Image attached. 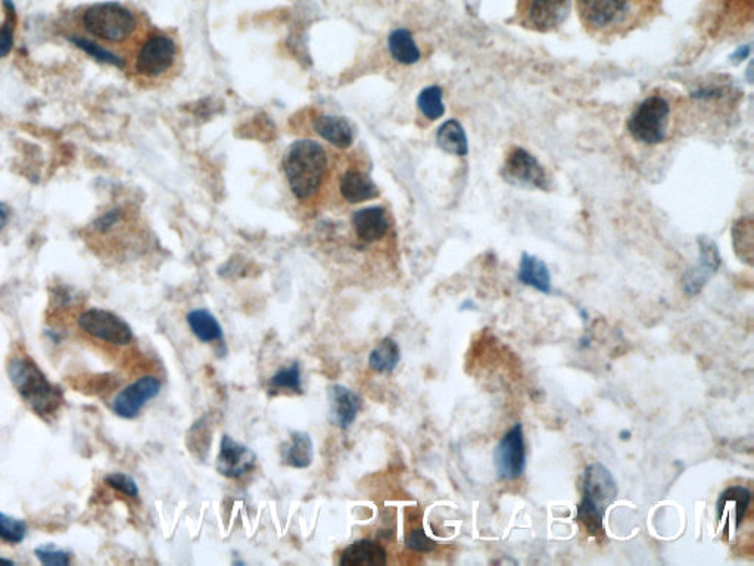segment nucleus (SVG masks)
<instances>
[{"label":"nucleus","mask_w":754,"mask_h":566,"mask_svg":"<svg viewBox=\"0 0 754 566\" xmlns=\"http://www.w3.org/2000/svg\"><path fill=\"white\" fill-rule=\"evenodd\" d=\"M436 142L440 145V149H444L448 154H454V156H465L469 152L467 136H465V129L457 120H448L440 127L438 135H436Z\"/></svg>","instance_id":"obj_25"},{"label":"nucleus","mask_w":754,"mask_h":566,"mask_svg":"<svg viewBox=\"0 0 754 566\" xmlns=\"http://www.w3.org/2000/svg\"><path fill=\"white\" fill-rule=\"evenodd\" d=\"M352 224L358 238L365 242L381 241L390 227L385 210L381 207H369L356 211V215H352Z\"/></svg>","instance_id":"obj_17"},{"label":"nucleus","mask_w":754,"mask_h":566,"mask_svg":"<svg viewBox=\"0 0 754 566\" xmlns=\"http://www.w3.org/2000/svg\"><path fill=\"white\" fill-rule=\"evenodd\" d=\"M570 0H522V21L535 31L547 33L562 26L569 15Z\"/></svg>","instance_id":"obj_10"},{"label":"nucleus","mask_w":754,"mask_h":566,"mask_svg":"<svg viewBox=\"0 0 754 566\" xmlns=\"http://www.w3.org/2000/svg\"><path fill=\"white\" fill-rule=\"evenodd\" d=\"M188 325L193 335L201 342H214L222 341V327L215 319V316L205 308H197L188 315Z\"/></svg>","instance_id":"obj_24"},{"label":"nucleus","mask_w":754,"mask_h":566,"mask_svg":"<svg viewBox=\"0 0 754 566\" xmlns=\"http://www.w3.org/2000/svg\"><path fill=\"white\" fill-rule=\"evenodd\" d=\"M660 4L662 0H576L588 33L608 38L628 34L649 21Z\"/></svg>","instance_id":"obj_1"},{"label":"nucleus","mask_w":754,"mask_h":566,"mask_svg":"<svg viewBox=\"0 0 754 566\" xmlns=\"http://www.w3.org/2000/svg\"><path fill=\"white\" fill-rule=\"evenodd\" d=\"M70 42L74 43L79 49L86 52L88 56H92L99 63H109L113 67L124 68V61L118 55L108 51L105 47L99 46L93 40H88V38L80 36V38H70Z\"/></svg>","instance_id":"obj_30"},{"label":"nucleus","mask_w":754,"mask_h":566,"mask_svg":"<svg viewBox=\"0 0 754 566\" xmlns=\"http://www.w3.org/2000/svg\"><path fill=\"white\" fill-rule=\"evenodd\" d=\"M9 215H11L9 207L4 204V202H0V231L8 224Z\"/></svg>","instance_id":"obj_37"},{"label":"nucleus","mask_w":754,"mask_h":566,"mask_svg":"<svg viewBox=\"0 0 754 566\" xmlns=\"http://www.w3.org/2000/svg\"><path fill=\"white\" fill-rule=\"evenodd\" d=\"M176 45L172 38L156 34L147 38L136 59V70L147 77H158L167 72L176 58Z\"/></svg>","instance_id":"obj_12"},{"label":"nucleus","mask_w":754,"mask_h":566,"mask_svg":"<svg viewBox=\"0 0 754 566\" xmlns=\"http://www.w3.org/2000/svg\"><path fill=\"white\" fill-rule=\"evenodd\" d=\"M504 177L512 185L545 189L549 186L544 168L535 156L522 148H515L504 164Z\"/></svg>","instance_id":"obj_13"},{"label":"nucleus","mask_w":754,"mask_h":566,"mask_svg":"<svg viewBox=\"0 0 754 566\" xmlns=\"http://www.w3.org/2000/svg\"><path fill=\"white\" fill-rule=\"evenodd\" d=\"M699 245H700V266L697 269L690 270L683 276V291L688 295L699 294L708 281V277L715 275L721 267V254L717 251L715 242L703 236L699 240Z\"/></svg>","instance_id":"obj_16"},{"label":"nucleus","mask_w":754,"mask_h":566,"mask_svg":"<svg viewBox=\"0 0 754 566\" xmlns=\"http://www.w3.org/2000/svg\"><path fill=\"white\" fill-rule=\"evenodd\" d=\"M34 556L45 566H68L71 562L70 552L54 549V545H42L34 549Z\"/></svg>","instance_id":"obj_33"},{"label":"nucleus","mask_w":754,"mask_h":566,"mask_svg":"<svg viewBox=\"0 0 754 566\" xmlns=\"http://www.w3.org/2000/svg\"><path fill=\"white\" fill-rule=\"evenodd\" d=\"M314 129L324 140L339 149L351 147L354 131L348 120L336 115H322L314 122Z\"/></svg>","instance_id":"obj_20"},{"label":"nucleus","mask_w":754,"mask_h":566,"mask_svg":"<svg viewBox=\"0 0 754 566\" xmlns=\"http://www.w3.org/2000/svg\"><path fill=\"white\" fill-rule=\"evenodd\" d=\"M27 529L24 520L0 512V540L8 545H20L26 540Z\"/></svg>","instance_id":"obj_31"},{"label":"nucleus","mask_w":754,"mask_h":566,"mask_svg":"<svg viewBox=\"0 0 754 566\" xmlns=\"http://www.w3.org/2000/svg\"><path fill=\"white\" fill-rule=\"evenodd\" d=\"M406 545L415 552H431L435 549V543L424 534L423 529H411L406 537Z\"/></svg>","instance_id":"obj_35"},{"label":"nucleus","mask_w":754,"mask_h":566,"mask_svg":"<svg viewBox=\"0 0 754 566\" xmlns=\"http://www.w3.org/2000/svg\"><path fill=\"white\" fill-rule=\"evenodd\" d=\"M84 29L106 42H124L135 33L136 17L130 9L117 2L96 4L84 13Z\"/></svg>","instance_id":"obj_5"},{"label":"nucleus","mask_w":754,"mask_h":566,"mask_svg":"<svg viewBox=\"0 0 754 566\" xmlns=\"http://www.w3.org/2000/svg\"><path fill=\"white\" fill-rule=\"evenodd\" d=\"M256 454L247 445L240 444L230 435H222L220 452H218V472L230 479L242 478L243 475L251 472L256 468Z\"/></svg>","instance_id":"obj_14"},{"label":"nucleus","mask_w":754,"mask_h":566,"mask_svg":"<svg viewBox=\"0 0 754 566\" xmlns=\"http://www.w3.org/2000/svg\"><path fill=\"white\" fill-rule=\"evenodd\" d=\"M401 361V349L398 342L392 338H383L372 350L369 356V366L374 372L381 375H390L397 369Z\"/></svg>","instance_id":"obj_23"},{"label":"nucleus","mask_w":754,"mask_h":566,"mask_svg":"<svg viewBox=\"0 0 754 566\" xmlns=\"http://www.w3.org/2000/svg\"><path fill=\"white\" fill-rule=\"evenodd\" d=\"M9 381L22 401L43 419L56 415L63 403V391L54 385L29 357H13L6 366Z\"/></svg>","instance_id":"obj_2"},{"label":"nucleus","mask_w":754,"mask_h":566,"mask_svg":"<svg viewBox=\"0 0 754 566\" xmlns=\"http://www.w3.org/2000/svg\"><path fill=\"white\" fill-rule=\"evenodd\" d=\"M517 277L524 285L532 286L544 294H549V291H551V276H549V267L538 257L524 254L522 260H520L519 276Z\"/></svg>","instance_id":"obj_22"},{"label":"nucleus","mask_w":754,"mask_h":566,"mask_svg":"<svg viewBox=\"0 0 754 566\" xmlns=\"http://www.w3.org/2000/svg\"><path fill=\"white\" fill-rule=\"evenodd\" d=\"M339 189L345 201L351 204L369 201L379 197V189L374 185V182L369 176H365L364 173L356 172V170L345 173L340 179Z\"/></svg>","instance_id":"obj_21"},{"label":"nucleus","mask_w":754,"mask_h":566,"mask_svg":"<svg viewBox=\"0 0 754 566\" xmlns=\"http://www.w3.org/2000/svg\"><path fill=\"white\" fill-rule=\"evenodd\" d=\"M388 46H390L392 58L404 65H411L420 59L419 47L415 45V38L408 30L398 29L392 31L388 40Z\"/></svg>","instance_id":"obj_26"},{"label":"nucleus","mask_w":754,"mask_h":566,"mask_svg":"<svg viewBox=\"0 0 754 566\" xmlns=\"http://www.w3.org/2000/svg\"><path fill=\"white\" fill-rule=\"evenodd\" d=\"M672 106L662 95L646 97L629 118L628 131L637 142L658 145L665 142L671 126Z\"/></svg>","instance_id":"obj_6"},{"label":"nucleus","mask_w":754,"mask_h":566,"mask_svg":"<svg viewBox=\"0 0 754 566\" xmlns=\"http://www.w3.org/2000/svg\"><path fill=\"white\" fill-rule=\"evenodd\" d=\"M442 89L438 86H429L422 90L417 99V106L424 117L429 120H438L445 113L444 101H442Z\"/></svg>","instance_id":"obj_28"},{"label":"nucleus","mask_w":754,"mask_h":566,"mask_svg":"<svg viewBox=\"0 0 754 566\" xmlns=\"http://www.w3.org/2000/svg\"><path fill=\"white\" fill-rule=\"evenodd\" d=\"M270 386L272 390H290L295 391L297 394H301V366H299V363L295 361L294 365L277 370L276 374L272 375V379H270Z\"/></svg>","instance_id":"obj_29"},{"label":"nucleus","mask_w":754,"mask_h":566,"mask_svg":"<svg viewBox=\"0 0 754 566\" xmlns=\"http://www.w3.org/2000/svg\"><path fill=\"white\" fill-rule=\"evenodd\" d=\"M4 8L8 9V17L0 27V59L8 56L13 46V29H15V4L13 0H4Z\"/></svg>","instance_id":"obj_32"},{"label":"nucleus","mask_w":754,"mask_h":566,"mask_svg":"<svg viewBox=\"0 0 754 566\" xmlns=\"http://www.w3.org/2000/svg\"><path fill=\"white\" fill-rule=\"evenodd\" d=\"M79 327L95 340L104 341L118 347L130 344L135 338L133 329L126 320L113 315V311L104 310V308H90L84 311L79 317Z\"/></svg>","instance_id":"obj_7"},{"label":"nucleus","mask_w":754,"mask_h":566,"mask_svg":"<svg viewBox=\"0 0 754 566\" xmlns=\"http://www.w3.org/2000/svg\"><path fill=\"white\" fill-rule=\"evenodd\" d=\"M105 483L126 497H130V499H138V484H136L135 479L131 478L130 475L113 472V474H109L106 477Z\"/></svg>","instance_id":"obj_34"},{"label":"nucleus","mask_w":754,"mask_h":566,"mask_svg":"<svg viewBox=\"0 0 754 566\" xmlns=\"http://www.w3.org/2000/svg\"><path fill=\"white\" fill-rule=\"evenodd\" d=\"M733 245L741 260L753 263V222L751 218H741L733 227Z\"/></svg>","instance_id":"obj_27"},{"label":"nucleus","mask_w":754,"mask_h":566,"mask_svg":"<svg viewBox=\"0 0 754 566\" xmlns=\"http://www.w3.org/2000/svg\"><path fill=\"white\" fill-rule=\"evenodd\" d=\"M616 495L617 486L612 472L601 463L588 466L583 475V495L578 506L576 520L591 536H603L604 512L616 500Z\"/></svg>","instance_id":"obj_4"},{"label":"nucleus","mask_w":754,"mask_h":566,"mask_svg":"<svg viewBox=\"0 0 754 566\" xmlns=\"http://www.w3.org/2000/svg\"><path fill=\"white\" fill-rule=\"evenodd\" d=\"M281 460L295 469H306L313 463L314 445L310 434L304 431L290 432L289 441L281 447Z\"/></svg>","instance_id":"obj_18"},{"label":"nucleus","mask_w":754,"mask_h":566,"mask_svg":"<svg viewBox=\"0 0 754 566\" xmlns=\"http://www.w3.org/2000/svg\"><path fill=\"white\" fill-rule=\"evenodd\" d=\"M750 502L751 493L746 486H729L719 495L716 503L717 527L729 541L733 540L746 518Z\"/></svg>","instance_id":"obj_9"},{"label":"nucleus","mask_w":754,"mask_h":566,"mask_svg":"<svg viewBox=\"0 0 754 566\" xmlns=\"http://www.w3.org/2000/svg\"><path fill=\"white\" fill-rule=\"evenodd\" d=\"M494 465L501 479L512 481L522 477L526 468V445L522 424H515L499 440L495 447Z\"/></svg>","instance_id":"obj_8"},{"label":"nucleus","mask_w":754,"mask_h":566,"mask_svg":"<svg viewBox=\"0 0 754 566\" xmlns=\"http://www.w3.org/2000/svg\"><path fill=\"white\" fill-rule=\"evenodd\" d=\"M329 419L340 429H348L361 410L360 395L345 385L335 384L327 390Z\"/></svg>","instance_id":"obj_15"},{"label":"nucleus","mask_w":754,"mask_h":566,"mask_svg":"<svg viewBox=\"0 0 754 566\" xmlns=\"http://www.w3.org/2000/svg\"><path fill=\"white\" fill-rule=\"evenodd\" d=\"M120 218H121V211L111 210L97 218L96 222L93 223V226H95V229H96L97 232L105 233V232H108L109 229H113V227L120 222Z\"/></svg>","instance_id":"obj_36"},{"label":"nucleus","mask_w":754,"mask_h":566,"mask_svg":"<svg viewBox=\"0 0 754 566\" xmlns=\"http://www.w3.org/2000/svg\"><path fill=\"white\" fill-rule=\"evenodd\" d=\"M161 393V381L156 376H142L127 386L113 401V410L122 419H135L151 400Z\"/></svg>","instance_id":"obj_11"},{"label":"nucleus","mask_w":754,"mask_h":566,"mask_svg":"<svg viewBox=\"0 0 754 566\" xmlns=\"http://www.w3.org/2000/svg\"><path fill=\"white\" fill-rule=\"evenodd\" d=\"M326 168V151L314 140H297L286 149L283 156L286 179L299 201L310 199L319 192Z\"/></svg>","instance_id":"obj_3"},{"label":"nucleus","mask_w":754,"mask_h":566,"mask_svg":"<svg viewBox=\"0 0 754 566\" xmlns=\"http://www.w3.org/2000/svg\"><path fill=\"white\" fill-rule=\"evenodd\" d=\"M0 565H13V561H9V559L0 558Z\"/></svg>","instance_id":"obj_38"},{"label":"nucleus","mask_w":754,"mask_h":566,"mask_svg":"<svg viewBox=\"0 0 754 566\" xmlns=\"http://www.w3.org/2000/svg\"><path fill=\"white\" fill-rule=\"evenodd\" d=\"M339 563L342 566H383L386 550L376 541L358 540L342 552Z\"/></svg>","instance_id":"obj_19"}]
</instances>
